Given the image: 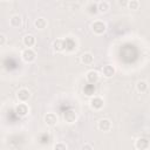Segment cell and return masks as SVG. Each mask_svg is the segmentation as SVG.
I'll return each mask as SVG.
<instances>
[{"label": "cell", "instance_id": "obj_9", "mask_svg": "<svg viewBox=\"0 0 150 150\" xmlns=\"http://www.w3.org/2000/svg\"><path fill=\"white\" fill-rule=\"evenodd\" d=\"M45 123L48 125V127H54V125H56L57 124V121H59V118H57V115L55 114V112H47L46 115H45Z\"/></svg>", "mask_w": 150, "mask_h": 150}, {"label": "cell", "instance_id": "obj_6", "mask_svg": "<svg viewBox=\"0 0 150 150\" xmlns=\"http://www.w3.org/2000/svg\"><path fill=\"white\" fill-rule=\"evenodd\" d=\"M86 80L88 81V83L90 84H95L96 82H98L100 80V74L97 70H94V69H90L86 73Z\"/></svg>", "mask_w": 150, "mask_h": 150}, {"label": "cell", "instance_id": "obj_20", "mask_svg": "<svg viewBox=\"0 0 150 150\" xmlns=\"http://www.w3.org/2000/svg\"><path fill=\"white\" fill-rule=\"evenodd\" d=\"M127 7L131 11H137L139 8V1L138 0H128Z\"/></svg>", "mask_w": 150, "mask_h": 150}, {"label": "cell", "instance_id": "obj_8", "mask_svg": "<svg viewBox=\"0 0 150 150\" xmlns=\"http://www.w3.org/2000/svg\"><path fill=\"white\" fill-rule=\"evenodd\" d=\"M16 98L19 102H28L30 98V91L27 88H21L16 93Z\"/></svg>", "mask_w": 150, "mask_h": 150}, {"label": "cell", "instance_id": "obj_14", "mask_svg": "<svg viewBox=\"0 0 150 150\" xmlns=\"http://www.w3.org/2000/svg\"><path fill=\"white\" fill-rule=\"evenodd\" d=\"M80 61H81V63L84 64V66H90V64H93V62H94V56H93L91 53L86 52V53H83V54L81 55Z\"/></svg>", "mask_w": 150, "mask_h": 150}, {"label": "cell", "instance_id": "obj_11", "mask_svg": "<svg viewBox=\"0 0 150 150\" xmlns=\"http://www.w3.org/2000/svg\"><path fill=\"white\" fill-rule=\"evenodd\" d=\"M116 74V69L112 64H105L102 67V75L105 79H110Z\"/></svg>", "mask_w": 150, "mask_h": 150}, {"label": "cell", "instance_id": "obj_24", "mask_svg": "<svg viewBox=\"0 0 150 150\" xmlns=\"http://www.w3.org/2000/svg\"><path fill=\"white\" fill-rule=\"evenodd\" d=\"M93 145L91 144H83L82 145V150H93Z\"/></svg>", "mask_w": 150, "mask_h": 150}, {"label": "cell", "instance_id": "obj_21", "mask_svg": "<svg viewBox=\"0 0 150 150\" xmlns=\"http://www.w3.org/2000/svg\"><path fill=\"white\" fill-rule=\"evenodd\" d=\"M87 12H88L89 14H91V15H95L96 13H98V12H97V4H90V5L87 7Z\"/></svg>", "mask_w": 150, "mask_h": 150}, {"label": "cell", "instance_id": "obj_4", "mask_svg": "<svg viewBox=\"0 0 150 150\" xmlns=\"http://www.w3.org/2000/svg\"><path fill=\"white\" fill-rule=\"evenodd\" d=\"M14 110H15L16 115L20 117H26L29 114V107L26 104V102H20L19 104H16Z\"/></svg>", "mask_w": 150, "mask_h": 150}, {"label": "cell", "instance_id": "obj_1", "mask_svg": "<svg viewBox=\"0 0 150 150\" xmlns=\"http://www.w3.org/2000/svg\"><path fill=\"white\" fill-rule=\"evenodd\" d=\"M90 28H91V32L95 35H103L107 30V25L101 20H95L90 25Z\"/></svg>", "mask_w": 150, "mask_h": 150}, {"label": "cell", "instance_id": "obj_16", "mask_svg": "<svg viewBox=\"0 0 150 150\" xmlns=\"http://www.w3.org/2000/svg\"><path fill=\"white\" fill-rule=\"evenodd\" d=\"M47 25H48V21H47V19H45V18H38V19H35V21H34V27H35L36 29H39V30L45 29V28L47 27Z\"/></svg>", "mask_w": 150, "mask_h": 150}, {"label": "cell", "instance_id": "obj_12", "mask_svg": "<svg viewBox=\"0 0 150 150\" xmlns=\"http://www.w3.org/2000/svg\"><path fill=\"white\" fill-rule=\"evenodd\" d=\"M63 120L67 123H74L77 120V114L74 110H71V109L70 110H67V111L63 112Z\"/></svg>", "mask_w": 150, "mask_h": 150}, {"label": "cell", "instance_id": "obj_13", "mask_svg": "<svg viewBox=\"0 0 150 150\" xmlns=\"http://www.w3.org/2000/svg\"><path fill=\"white\" fill-rule=\"evenodd\" d=\"M22 43H23L27 48H32V47L35 46L36 39H35V36L32 35V34H26V35L22 38Z\"/></svg>", "mask_w": 150, "mask_h": 150}, {"label": "cell", "instance_id": "obj_15", "mask_svg": "<svg viewBox=\"0 0 150 150\" xmlns=\"http://www.w3.org/2000/svg\"><path fill=\"white\" fill-rule=\"evenodd\" d=\"M9 25H11L12 27H14V28L21 27V25H22V18H21L19 14L12 15L11 19H9Z\"/></svg>", "mask_w": 150, "mask_h": 150}, {"label": "cell", "instance_id": "obj_22", "mask_svg": "<svg viewBox=\"0 0 150 150\" xmlns=\"http://www.w3.org/2000/svg\"><path fill=\"white\" fill-rule=\"evenodd\" d=\"M53 149H54V150H67V149H68V146H67V144H66V143L57 142V143H55V144H54Z\"/></svg>", "mask_w": 150, "mask_h": 150}, {"label": "cell", "instance_id": "obj_3", "mask_svg": "<svg viewBox=\"0 0 150 150\" xmlns=\"http://www.w3.org/2000/svg\"><path fill=\"white\" fill-rule=\"evenodd\" d=\"M89 105L93 110H101L104 107V100L100 96H94L89 101Z\"/></svg>", "mask_w": 150, "mask_h": 150}, {"label": "cell", "instance_id": "obj_19", "mask_svg": "<svg viewBox=\"0 0 150 150\" xmlns=\"http://www.w3.org/2000/svg\"><path fill=\"white\" fill-rule=\"evenodd\" d=\"M64 43H66V50L73 52L76 49V42L74 41V39L67 38V39H64Z\"/></svg>", "mask_w": 150, "mask_h": 150}, {"label": "cell", "instance_id": "obj_5", "mask_svg": "<svg viewBox=\"0 0 150 150\" xmlns=\"http://www.w3.org/2000/svg\"><path fill=\"white\" fill-rule=\"evenodd\" d=\"M97 128H98L100 131L108 132V131L111 130V128H112V123H111V121H110L109 118H102V120L98 121V123H97Z\"/></svg>", "mask_w": 150, "mask_h": 150}, {"label": "cell", "instance_id": "obj_7", "mask_svg": "<svg viewBox=\"0 0 150 150\" xmlns=\"http://www.w3.org/2000/svg\"><path fill=\"white\" fill-rule=\"evenodd\" d=\"M150 146V142L145 137H138L135 141V149L137 150H146Z\"/></svg>", "mask_w": 150, "mask_h": 150}, {"label": "cell", "instance_id": "obj_2", "mask_svg": "<svg viewBox=\"0 0 150 150\" xmlns=\"http://www.w3.org/2000/svg\"><path fill=\"white\" fill-rule=\"evenodd\" d=\"M21 59L26 62V63H32L35 61L36 59V53L33 50V48H25L21 52Z\"/></svg>", "mask_w": 150, "mask_h": 150}, {"label": "cell", "instance_id": "obj_25", "mask_svg": "<svg viewBox=\"0 0 150 150\" xmlns=\"http://www.w3.org/2000/svg\"><path fill=\"white\" fill-rule=\"evenodd\" d=\"M127 4H128V0H118V5L120 6H125L127 7Z\"/></svg>", "mask_w": 150, "mask_h": 150}, {"label": "cell", "instance_id": "obj_23", "mask_svg": "<svg viewBox=\"0 0 150 150\" xmlns=\"http://www.w3.org/2000/svg\"><path fill=\"white\" fill-rule=\"evenodd\" d=\"M6 42H7V38H6V35L2 34V33H0V47L5 46Z\"/></svg>", "mask_w": 150, "mask_h": 150}, {"label": "cell", "instance_id": "obj_17", "mask_svg": "<svg viewBox=\"0 0 150 150\" xmlns=\"http://www.w3.org/2000/svg\"><path fill=\"white\" fill-rule=\"evenodd\" d=\"M110 9V5L108 1H100L97 4V12L101 13V14H104L107 13L108 11Z\"/></svg>", "mask_w": 150, "mask_h": 150}, {"label": "cell", "instance_id": "obj_18", "mask_svg": "<svg viewBox=\"0 0 150 150\" xmlns=\"http://www.w3.org/2000/svg\"><path fill=\"white\" fill-rule=\"evenodd\" d=\"M148 82L145 81V80H141V81H138L137 83H136V90L138 91V93H141V94H143V93H146V90H148Z\"/></svg>", "mask_w": 150, "mask_h": 150}, {"label": "cell", "instance_id": "obj_10", "mask_svg": "<svg viewBox=\"0 0 150 150\" xmlns=\"http://www.w3.org/2000/svg\"><path fill=\"white\" fill-rule=\"evenodd\" d=\"M53 50L55 53H61V52H64L66 49V43H64V39H56L53 41Z\"/></svg>", "mask_w": 150, "mask_h": 150}]
</instances>
